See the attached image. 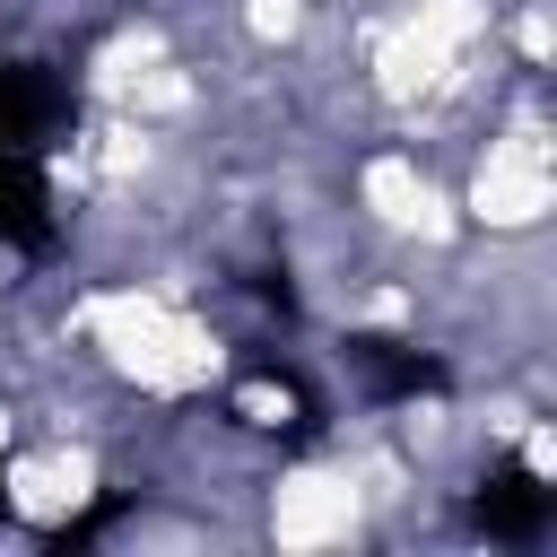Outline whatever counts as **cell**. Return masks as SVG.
<instances>
[{
	"label": "cell",
	"mask_w": 557,
	"mask_h": 557,
	"mask_svg": "<svg viewBox=\"0 0 557 557\" xmlns=\"http://www.w3.org/2000/svg\"><path fill=\"white\" fill-rule=\"evenodd\" d=\"M357 531H366V487H357V470L331 444L261 470V487H252V540H270V548H348Z\"/></svg>",
	"instance_id": "obj_1"
}]
</instances>
